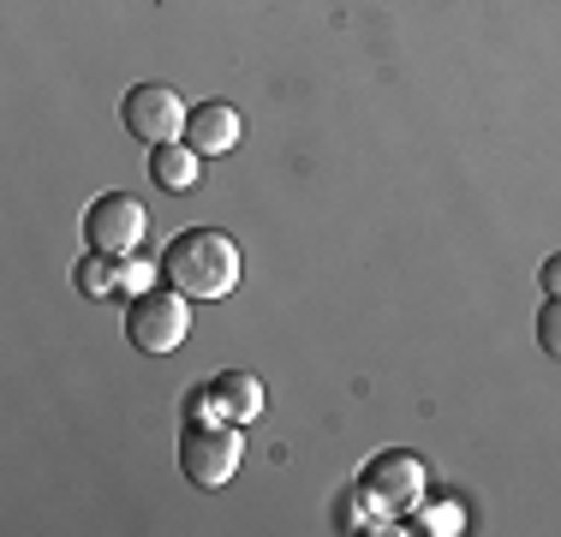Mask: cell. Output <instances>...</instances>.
Segmentation results:
<instances>
[{"label": "cell", "instance_id": "cell-6", "mask_svg": "<svg viewBox=\"0 0 561 537\" xmlns=\"http://www.w3.org/2000/svg\"><path fill=\"white\" fill-rule=\"evenodd\" d=\"M185 119H192V107H185V96L173 84H131L126 102H119V126H126L138 144L185 138Z\"/></svg>", "mask_w": 561, "mask_h": 537}, {"label": "cell", "instance_id": "cell-12", "mask_svg": "<svg viewBox=\"0 0 561 537\" xmlns=\"http://www.w3.org/2000/svg\"><path fill=\"white\" fill-rule=\"evenodd\" d=\"M538 346L550 358H561V299H543V311H538Z\"/></svg>", "mask_w": 561, "mask_h": 537}, {"label": "cell", "instance_id": "cell-14", "mask_svg": "<svg viewBox=\"0 0 561 537\" xmlns=\"http://www.w3.org/2000/svg\"><path fill=\"white\" fill-rule=\"evenodd\" d=\"M341 519H346V532H358V495L341 502ZM370 532H389V519H370Z\"/></svg>", "mask_w": 561, "mask_h": 537}, {"label": "cell", "instance_id": "cell-7", "mask_svg": "<svg viewBox=\"0 0 561 537\" xmlns=\"http://www.w3.org/2000/svg\"><path fill=\"white\" fill-rule=\"evenodd\" d=\"M185 144H192L197 156H227V150L245 144V119L227 102H197L192 119H185Z\"/></svg>", "mask_w": 561, "mask_h": 537}, {"label": "cell", "instance_id": "cell-13", "mask_svg": "<svg viewBox=\"0 0 561 537\" xmlns=\"http://www.w3.org/2000/svg\"><path fill=\"white\" fill-rule=\"evenodd\" d=\"M538 287H543V299H561V251H556V258H543Z\"/></svg>", "mask_w": 561, "mask_h": 537}, {"label": "cell", "instance_id": "cell-4", "mask_svg": "<svg viewBox=\"0 0 561 537\" xmlns=\"http://www.w3.org/2000/svg\"><path fill=\"white\" fill-rule=\"evenodd\" d=\"M126 334L138 353H180L192 334V299L180 287H150L126 299Z\"/></svg>", "mask_w": 561, "mask_h": 537}, {"label": "cell", "instance_id": "cell-1", "mask_svg": "<svg viewBox=\"0 0 561 537\" xmlns=\"http://www.w3.org/2000/svg\"><path fill=\"white\" fill-rule=\"evenodd\" d=\"M239 239L227 227H185L162 251V281L185 299H227L239 287Z\"/></svg>", "mask_w": 561, "mask_h": 537}, {"label": "cell", "instance_id": "cell-3", "mask_svg": "<svg viewBox=\"0 0 561 537\" xmlns=\"http://www.w3.org/2000/svg\"><path fill=\"white\" fill-rule=\"evenodd\" d=\"M424 490H431V466L412 448H382V454H370L365 472H358V495H365L377 514H407V507L424 502Z\"/></svg>", "mask_w": 561, "mask_h": 537}, {"label": "cell", "instance_id": "cell-15", "mask_svg": "<svg viewBox=\"0 0 561 537\" xmlns=\"http://www.w3.org/2000/svg\"><path fill=\"white\" fill-rule=\"evenodd\" d=\"M454 519H460L454 507H436V514H431V532H454Z\"/></svg>", "mask_w": 561, "mask_h": 537}, {"label": "cell", "instance_id": "cell-8", "mask_svg": "<svg viewBox=\"0 0 561 537\" xmlns=\"http://www.w3.org/2000/svg\"><path fill=\"white\" fill-rule=\"evenodd\" d=\"M209 400H216V419H233V424H257L263 419V382L251 370L209 376Z\"/></svg>", "mask_w": 561, "mask_h": 537}, {"label": "cell", "instance_id": "cell-2", "mask_svg": "<svg viewBox=\"0 0 561 537\" xmlns=\"http://www.w3.org/2000/svg\"><path fill=\"white\" fill-rule=\"evenodd\" d=\"M245 460V424L233 419H192L180 430V472L197 490H227V478Z\"/></svg>", "mask_w": 561, "mask_h": 537}, {"label": "cell", "instance_id": "cell-5", "mask_svg": "<svg viewBox=\"0 0 561 537\" xmlns=\"http://www.w3.org/2000/svg\"><path fill=\"white\" fill-rule=\"evenodd\" d=\"M144 233H150V209L131 192H102L96 204L84 209V245L90 251L131 258V251H144Z\"/></svg>", "mask_w": 561, "mask_h": 537}, {"label": "cell", "instance_id": "cell-11", "mask_svg": "<svg viewBox=\"0 0 561 537\" xmlns=\"http://www.w3.org/2000/svg\"><path fill=\"white\" fill-rule=\"evenodd\" d=\"M156 275H162V263H150L144 251H131V258H119V293L126 299H138V293L156 287Z\"/></svg>", "mask_w": 561, "mask_h": 537}, {"label": "cell", "instance_id": "cell-9", "mask_svg": "<svg viewBox=\"0 0 561 537\" xmlns=\"http://www.w3.org/2000/svg\"><path fill=\"white\" fill-rule=\"evenodd\" d=\"M150 180L162 185V192L185 197V192H197V180H204V156H197L185 138H173V144H150Z\"/></svg>", "mask_w": 561, "mask_h": 537}, {"label": "cell", "instance_id": "cell-10", "mask_svg": "<svg viewBox=\"0 0 561 537\" xmlns=\"http://www.w3.org/2000/svg\"><path fill=\"white\" fill-rule=\"evenodd\" d=\"M72 287L84 293V299H108V293H119V258L84 245V258H78V268H72Z\"/></svg>", "mask_w": 561, "mask_h": 537}]
</instances>
